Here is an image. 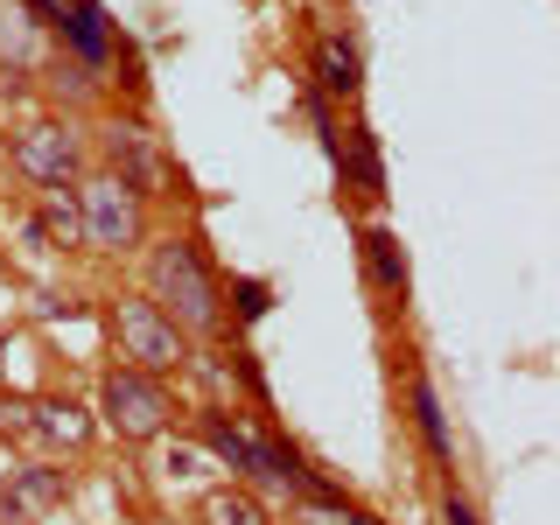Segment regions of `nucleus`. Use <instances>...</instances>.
I'll list each match as a JSON object with an SVG mask.
<instances>
[{"label": "nucleus", "mask_w": 560, "mask_h": 525, "mask_svg": "<svg viewBox=\"0 0 560 525\" xmlns=\"http://www.w3.org/2000/svg\"><path fill=\"white\" fill-rule=\"evenodd\" d=\"M407 399H413V428H420V442H428V455H434V463H448L455 442H448V420H442V393H434V385L413 372Z\"/></svg>", "instance_id": "f8f14e48"}, {"label": "nucleus", "mask_w": 560, "mask_h": 525, "mask_svg": "<svg viewBox=\"0 0 560 525\" xmlns=\"http://www.w3.org/2000/svg\"><path fill=\"white\" fill-rule=\"evenodd\" d=\"M197 525H273L267 504L253 498V490H210L197 504Z\"/></svg>", "instance_id": "4468645a"}, {"label": "nucleus", "mask_w": 560, "mask_h": 525, "mask_svg": "<svg viewBox=\"0 0 560 525\" xmlns=\"http://www.w3.org/2000/svg\"><path fill=\"white\" fill-rule=\"evenodd\" d=\"M98 148H105V175H119V183H127L140 203L162 189V175H168V168H162V148H154V133L140 127V119H113Z\"/></svg>", "instance_id": "0eeeda50"}, {"label": "nucleus", "mask_w": 560, "mask_h": 525, "mask_svg": "<svg viewBox=\"0 0 560 525\" xmlns=\"http://www.w3.org/2000/svg\"><path fill=\"white\" fill-rule=\"evenodd\" d=\"M350 175H358V189H364V197H378V189H385V168H378V140L372 133H350Z\"/></svg>", "instance_id": "a211bd4d"}, {"label": "nucleus", "mask_w": 560, "mask_h": 525, "mask_svg": "<svg viewBox=\"0 0 560 525\" xmlns=\"http://www.w3.org/2000/svg\"><path fill=\"white\" fill-rule=\"evenodd\" d=\"M197 434H203V448L218 455L224 469H238V477H253V483H273V490H315L308 483V469L294 463V448H280L267 442V434H253V428H238L224 407H210L197 420Z\"/></svg>", "instance_id": "f03ea898"}, {"label": "nucleus", "mask_w": 560, "mask_h": 525, "mask_svg": "<svg viewBox=\"0 0 560 525\" xmlns=\"http://www.w3.org/2000/svg\"><path fill=\"white\" fill-rule=\"evenodd\" d=\"M14 168H22L35 189H78L84 168H92V140L70 127V119H28V127L14 133Z\"/></svg>", "instance_id": "423d86ee"}, {"label": "nucleus", "mask_w": 560, "mask_h": 525, "mask_svg": "<svg viewBox=\"0 0 560 525\" xmlns=\"http://www.w3.org/2000/svg\"><path fill=\"white\" fill-rule=\"evenodd\" d=\"M294 525H378V518L350 512V504H343V498H329V490H308L302 512H294Z\"/></svg>", "instance_id": "f3484780"}, {"label": "nucleus", "mask_w": 560, "mask_h": 525, "mask_svg": "<svg viewBox=\"0 0 560 525\" xmlns=\"http://www.w3.org/2000/svg\"><path fill=\"white\" fill-rule=\"evenodd\" d=\"M98 420L119 434V442H162L175 428V393L168 378L154 372H133V364H113L98 385Z\"/></svg>", "instance_id": "7ed1b4c3"}, {"label": "nucleus", "mask_w": 560, "mask_h": 525, "mask_svg": "<svg viewBox=\"0 0 560 525\" xmlns=\"http://www.w3.org/2000/svg\"><path fill=\"white\" fill-rule=\"evenodd\" d=\"M22 428L43 434L49 448H84V442H92V420H84V407H70V399H35Z\"/></svg>", "instance_id": "9d476101"}, {"label": "nucleus", "mask_w": 560, "mask_h": 525, "mask_svg": "<svg viewBox=\"0 0 560 525\" xmlns=\"http://www.w3.org/2000/svg\"><path fill=\"white\" fill-rule=\"evenodd\" d=\"M43 63H49V22L28 0H0V70H8V84H22Z\"/></svg>", "instance_id": "6e6552de"}, {"label": "nucleus", "mask_w": 560, "mask_h": 525, "mask_svg": "<svg viewBox=\"0 0 560 525\" xmlns=\"http://www.w3.org/2000/svg\"><path fill=\"white\" fill-rule=\"evenodd\" d=\"M63 498V469H28L22 483H14V498H0L8 512H43V504Z\"/></svg>", "instance_id": "dca6fc26"}, {"label": "nucleus", "mask_w": 560, "mask_h": 525, "mask_svg": "<svg viewBox=\"0 0 560 525\" xmlns=\"http://www.w3.org/2000/svg\"><path fill=\"white\" fill-rule=\"evenodd\" d=\"M148 302L168 315L183 337H218L224 329V294L210 280L197 238H162L148 245Z\"/></svg>", "instance_id": "f257e3e1"}, {"label": "nucleus", "mask_w": 560, "mask_h": 525, "mask_svg": "<svg viewBox=\"0 0 560 525\" xmlns=\"http://www.w3.org/2000/svg\"><path fill=\"white\" fill-rule=\"evenodd\" d=\"M49 43H57L70 63L105 70V57H113V35H105L98 0H70V8H57V22H49Z\"/></svg>", "instance_id": "1a4fd4ad"}, {"label": "nucleus", "mask_w": 560, "mask_h": 525, "mask_svg": "<svg viewBox=\"0 0 560 525\" xmlns=\"http://www.w3.org/2000/svg\"><path fill=\"white\" fill-rule=\"evenodd\" d=\"M43 238L78 245V189H43Z\"/></svg>", "instance_id": "2eb2a0df"}, {"label": "nucleus", "mask_w": 560, "mask_h": 525, "mask_svg": "<svg viewBox=\"0 0 560 525\" xmlns=\"http://www.w3.org/2000/svg\"><path fill=\"white\" fill-rule=\"evenodd\" d=\"M78 245H92V253H133V245H148V203L105 168L84 175L78 183Z\"/></svg>", "instance_id": "20e7f679"}, {"label": "nucleus", "mask_w": 560, "mask_h": 525, "mask_svg": "<svg viewBox=\"0 0 560 525\" xmlns=\"http://www.w3.org/2000/svg\"><path fill=\"white\" fill-rule=\"evenodd\" d=\"M113 343H119V358H127L133 372H154V378H168V372L189 364V337L148 302V294H119L113 302Z\"/></svg>", "instance_id": "39448f33"}, {"label": "nucleus", "mask_w": 560, "mask_h": 525, "mask_svg": "<svg viewBox=\"0 0 560 525\" xmlns=\"http://www.w3.org/2000/svg\"><path fill=\"white\" fill-rule=\"evenodd\" d=\"M238 308L259 315V308H267V288H259V280H245V288H238Z\"/></svg>", "instance_id": "aec40b11"}, {"label": "nucleus", "mask_w": 560, "mask_h": 525, "mask_svg": "<svg viewBox=\"0 0 560 525\" xmlns=\"http://www.w3.org/2000/svg\"><path fill=\"white\" fill-rule=\"evenodd\" d=\"M364 273H372L378 294H393V302H407V253H399L393 232H364Z\"/></svg>", "instance_id": "9b49d317"}, {"label": "nucleus", "mask_w": 560, "mask_h": 525, "mask_svg": "<svg viewBox=\"0 0 560 525\" xmlns=\"http://www.w3.org/2000/svg\"><path fill=\"white\" fill-rule=\"evenodd\" d=\"M442 518H448V525H477V512H469L463 490H448V498H442Z\"/></svg>", "instance_id": "6ab92c4d"}, {"label": "nucleus", "mask_w": 560, "mask_h": 525, "mask_svg": "<svg viewBox=\"0 0 560 525\" xmlns=\"http://www.w3.org/2000/svg\"><path fill=\"white\" fill-rule=\"evenodd\" d=\"M315 78H323L329 98H358V49H350L343 35H323V43H315Z\"/></svg>", "instance_id": "ddd939ff"}, {"label": "nucleus", "mask_w": 560, "mask_h": 525, "mask_svg": "<svg viewBox=\"0 0 560 525\" xmlns=\"http://www.w3.org/2000/svg\"><path fill=\"white\" fill-rule=\"evenodd\" d=\"M0 92H8V84H0Z\"/></svg>", "instance_id": "412c9836"}]
</instances>
